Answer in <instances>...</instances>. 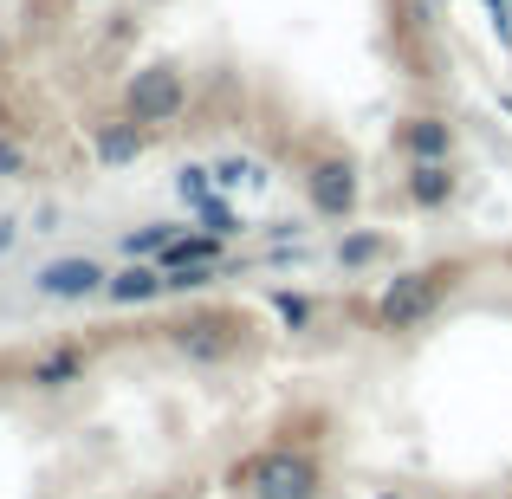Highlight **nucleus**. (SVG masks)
<instances>
[{"mask_svg": "<svg viewBox=\"0 0 512 499\" xmlns=\"http://www.w3.org/2000/svg\"><path fill=\"white\" fill-rule=\"evenodd\" d=\"M461 286V260H428V266H409V273H396L383 286V299H376L370 325L383 337H402V331H422L428 318L441 312V299Z\"/></svg>", "mask_w": 512, "mask_h": 499, "instance_id": "nucleus-1", "label": "nucleus"}, {"mask_svg": "<svg viewBox=\"0 0 512 499\" xmlns=\"http://www.w3.org/2000/svg\"><path fill=\"white\" fill-rule=\"evenodd\" d=\"M253 499H318L325 493V461L312 448H292V441H273L260 448L247 467H240Z\"/></svg>", "mask_w": 512, "mask_h": 499, "instance_id": "nucleus-2", "label": "nucleus"}, {"mask_svg": "<svg viewBox=\"0 0 512 499\" xmlns=\"http://www.w3.org/2000/svg\"><path fill=\"white\" fill-rule=\"evenodd\" d=\"M117 111H124L130 124H143V130L182 124V111H188V78H182V65H169V59L137 65V72L124 78V91H117Z\"/></svg>", "mask_w": 512, "mask_h": 499, "instance_id": "nucleus-3", "label": "nucleus"}, {"mask_svg": "<svg viewBox=\"0 0 512 499\" xmlns=\"http://www.w3.org/2000/svg\"><path fill=\"white\" fill-rule=\"evenodd\" d=\"M305 208L318 221H350L363 208V169L350 150H318L305 163Z\"/></svg>", "mask_w": 512, "mask_h": 499, "instance_id": "nucleus-4", "label": "nucleus"}, {"mask_svg": "<svg viewBox=\"0 0 512 499\" xmlns=\"http://www.w3.org/2000/svg\"><path fill=\"white\" fill-rule=\"evenodd\" d=\"M104 286H111V266L98 253H52L33 266V292L46 305H91L104 299Z\"/></svg>", "mask_w": 512, "mask_h": 499, "instance_id": "nucleus-5", "label": "nucleus"}, {"mask_svg": "<svg viewBox=\"0 0 512 499\" xmlns=\"http://www.w3.org/2000/svg\"><path fill=\"white\" fill-rule=\"evenodd\" d=\"M169 350L182 363H227L240 350V318H227V312H182L169 325Z\"/></svg>", "mask_w": 512, "mask_h": 499, "instance_id": "nucleus-6", "label": "nucleus"}, {"mask_svg": "<svg viewBox=\"0 0 512 499\" xmlns=\"http://www.w3.org/2000/svg\"><path fill=\"white\" fill-rule=\"evenodd\" d=\"M169 299V273L156 260H124L111 266V286H104V305L117 312H143V305H163Z\"/></svg>", "mask_w": 512, "mask_h": 499, "instance_id": "nucleus-7", "label": "nucleus"}, {"mask_svg": "<svg viewBox=\"0 0 512 499\" xmlns=\"http://www.w3.org/2000/svg\"><path fill=\"white\" fill-rule=\"evenodd\" d=\"M396 150L409 163H454V124L441 111H415L396 124Z\"/></svg>", "mask_w": 512, "mask_h": 499, "instance_id": "nucleus-8", "label": "nucleus"}, {"mask_svg": "<svg viewBox=\"0 0 512 499\" xmlns=\"http://www.w3.org/2000/svg\"><path fill=\"white\" fill-rule=\"evenodd\" d=\"M454 195H461V169L454 163H409V175H402V201L422 214H441Z\"/></svg>", "mask_w": 512, "mask_h": 499, "instance_id": "nucleus-9", "label": "nucleus"}, {"mask_svg": "<svg viewBox=\"0 0 512 499\" xmlns=\"http://www.w3.org/2000/svg\"><path fill=\"white\" fill-rule=\"evenodd\" d=\"M150 137H156V130L130 124V117L117 111L111 124H91V156H98V163H111V169H124V163H137V156L150 150Z\"/></svg>", "mask_w": 512, "mask_h": 499, "instance_id": "nucleus-10", "label": "nucleus"}, {"mask_svg": "<svg viewBox=\"0 0 512 499\" xmlns=\"http://www.w3.org/2000/svg\"><path fill=\"white\" fill-rule=\"evenodd\" d=\"M85 370H91L85 344H52V350H39V357L26 363V383L33 389H72V383H85Z\"/></svg>", "mask_w": 512, "mask_h": 499, "instance_id": "nucleus-11", "label": "nucleus"}, {"mask_svg": "<svg viewBox=\"0 0 512 499\" xmlns=\"http://www.w3.org/2000/svg\"><path fill=\"white\" fill-rule=\"evenodd\" d=\"M156 266H163V273H175V266H227V240L208 234V227H182V234L156 253Z\"/></svg>", "mask_w": 512, "mask_h": 499, "instance_id": "nucleus-12", "label": "nucleus"}, {"mask_svg": "<svg viewBox=\"0 0 512 499\" xmlns=\"http://www.w3.org/2000/svg\"><path fill=\"white\" fill-rule=\"evenodd\" d=\"M396 253V240L383 234V227H344L338 234V266L344 273H370L376 260H389Z\"/></svg>", "mask_w": 512, "mask_h": 499, "instance_id": "nucleus-13", "label": "nucleus"}, {"mask_svg": "<svg viewBox=\"0 0 512 499\" xmlns=\"http://www.w3.org/2000/svg\"><path fill=\"white\" fill-rule=\"evenodd\" d=\"M175 234H182V221H137L124 240H117V253H124V260H156Z\"/></svg>", "mask_w": 512, "mask_h": 499, "instance_id": "nucleus-14", "label": "nucleus"}, {"mask_svg": "<svg viewBox=\"0 0 512 499\" xmlns=\"http://www.w3.org/2000/svg\"><path fill=\"white\" fill-rule=\"evenodd\" d=\"M214 188H266L273 175H266V163H253V156H234V150H221L214 156Z\"/></svg>", "mask_w": 512, "mask_h": 499, "instance_id": "nucleus-15", "label": "nucleus"}, {"mask_svg": "<svg viewBox=\"0 0 512 499\" xmlns=\"http://www.w3.org/2000/svg\"><path fill=\"white\" fill-rule=\"evenodd\" d=\"M195 227H208V234H221V240H240V234H247V221L234 214V201H221V188H214L208 201H195Z\"/></svg>", "mask_w": 512, "mask_h": 499, "instance_id": "nucleus-16", "label": "nucleus"}, {"mask_svg": "<svg viewBox=\"0 0 512 499\" xmlns=\"http://www.w3.org/2000/svg\"><path fill=\"white\" fill-rule=\"evenodd\" d=\"M175 195L195 208V201H208L214 195V169L208 163H188V169H175Z\"/></svg>", "mask_w": 512, "mask_h": 499, "instance_id": "nucleus-17", "label": "nucleus"}, {"mask_svg": "<svg viewBox=\"0 0 512 499\" xmlns=\"http://www.w3.org/2000/svg\"><path fill=\"white\" fill-rule=\"evenodd\" d=\"M221 273H227V266H175V273H169V299H182V292H208Z\"/></svg>", "mask_w": 512, "mask_h": 499, "instance_id": "nucleus-18", "label": "nucleus"}, {"mask_svg": "<svg viewBox=\"0 0 512 499\" xmlns=\"http://www.w3.org/2000/svg\"><path fill=\"white\" fill-rule=\"evenodd\" d=\"M273 312L286 318L292 331H299V325H312V299H299V292H273Z\"/></svg>", "mask_w": 512, "mask_h": 499, "instance_id": "nucleus-19", "label": "nucleus"}, {"mask_svg": "<svg viewBox=\"0 0 512 499\" xmlns=\"http://www.w3.org/2000/svg\"><path fill=\"white\" fill-rule=\"evenodd\" d=\"M20 175H26V143L0 137V182H20Z\"/></svg>", "mask_w": 512, "mask_h": 499, "instance_id": "nucleus-20", "label": "nucleus"}, {"mask_svg": "<svg viewBox=\"0 0 512 499\" xmlns=\"http://www.w3.org/2000/svg\"><path fill=\"white\" fill-rule=\"evenodd\" d=\"M383 499H396V493H383Z\"/></svg>", "mask_w": 512, "mask_h": 499, "instance_id": "nucleus-21", "label": "nucleus"}, {"mask_svg": "<svg viewBox=\"0 0 512 499\" xmlns=\"http://www.w3.org/2000/svg\"><path fill=\"white\" fill-rule=\"evenodd\" d=\"M506 111H512V98H506Z\"/></svg>", "mask_w": 512, "mask_h": 499, "instance_id": "nucleus-22", "label": "nucleus"}]
</instances>
